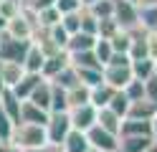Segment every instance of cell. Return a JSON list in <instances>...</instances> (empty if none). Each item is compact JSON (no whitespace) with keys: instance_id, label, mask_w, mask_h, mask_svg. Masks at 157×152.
<instances>
[{"instance_id":"cell-1","label":"cell","mask_w":157,"mask_h":152,"mask_svg":"<svg viewBox=\"0 0 157 152\" xmlns=\"http://www.w3.org/2000/svg\"><path fill=\"white\" fill-rule=\"evenodd\" d=\"M101 79L104 84H109L112 89L122 91L132 81V68H129V56L127 53H114L109 58V64L101 66Z\"/></svg>"},{"instance_id":"cell-2","label":"cell","mask_w":157,"mask_h":152,"mask_svg":"<svg viewBox=\"0 0 157 152\" xmlns=\"http://www.w3.org/2000/svg\"><path fill=\"white\" fill-rule=\"evenodd\" d=\"M8 139H10L15 147H21V150L48 147V142H46V129H43L41 124H28V122H18V124H13L10 137H8Z\"/></svg>"},{"instance_id":"cell-3","label":"cell","mask_w":157,"mask_h":152,"mask_svg":"<svg viewBox=\"0 0 157 152\" xmlns=\"http://www.w3.org/2000/svg\"><path fill=\"white\" fill-rule=\"evenodd\" d=\"M46 142L48 147H61V142L71 132V122H68V111H48L46 122Z\"/></svg>"},{"instance_id":"cell-4","label":"cell","mask_w":157,"mask_h":152,"mask_svg":"<svg viewBox=\"0 0 157 152\" xmlns=\"http://www.w3.org/2000/svg\"><path fill=\"white\" fill-rule=\"evenodd\" d=\"M5 33L10 36V38H18V41H31L33 33H36V13H33V10H28V8H23L15 18L8 20Z\"/></svg>"},{"instance_id":"cell-5","label":"cell","mask_w":157,"mask_h":152,"mask_svg":"<svg viewBox=\"0 0 157 152\" xmlns=\"http://www.w3.org/2000/svg\"><path fill=\"white\" fill-rule=\"evenodd\" d=\"M114 23L119 30H134L140 28V8L132 0H114Z\"/></svg>"},{"instance_id":"cell-6","label":"cell","mask_w":157,"mask_h":152,"mask_svg":"<svg viewBox=\"0 0 157 152\" xmlns=\"http://www.w3.org/2000/svg\"><path fill=\"white\" fill-rule=\"evenodd\" d=\"M86 139L91 145V152H119V134H112L99 124H94L86 132Z\"/></svg>"},{"instance_id":"cell-7","label":"cell","mask_w":157,"mask_h":152,"mask_svg":"<svg viewBox=\"0 0 157 152\" xmlns=\"http://www.w3.org/2000/svg\"><path fill=\"white\" fill-rule=\"evenodd\" d=\"M28 46H31V41L10 38V36L3 30V33H0V61H18V64H23Z\"/></svg>"},{"instance_id":"cell-8","label":"cell","mask_w":157,"mask_h":152,"mask_svg":"<svg viewBox=\"0 0 157 152\" xmlns=\"http://www.w3.org/2000/svg\"><path fill=\"white\" fill-rule=\"evenodd\" d=\"M68 122H71V129L89 132L96 124V107H91V104L71 107V109H68Z\"/></svg>"},{"instance_id":"cell-9","label":"cell","mask_w":157,"mask_h":152,"mask_svg":"<svg viewBox=\"0 0 157 152\" xmlns=\"http://www.w3.org/2000/svg\"><path fill=\"white\" fill-rule=\"evenodd\" d=\"M68 64H71V61H68V53H66V51H58V53H53V56H46L43 68H41V76L51 81L58 71H63Z\"/></svg>"},{"instance_id":"cell-10","label":"cell","mask_w":157,"mask_h":152,"mask_svg":"<svg viewBox=\"0 0 157 152\" xmlns=\"http://www.w3.org/2000/svg\"><path fill=\"white\" fill-rule=\"evenodd\" d=\"M157 114V104L147 99H140V101H132L129 104V111H127L124 119H140V122H152V117Z\"/></svg>"},{"instance_id":"cell-11","label":"cell","mask_w":157,"mask_h":152,"mask_svg":"<svg viewBox=\"0 0 157 152\" xmlns=\"http://www.w3.org/2000/svg\"><path fill=\"white\" fill-rule=\"evenodd\" d=\"M18 122H28V124H41V127H46L48 111L38 109L36 104H31V101H21V117H18ZM18 122H15V124H18Z\"/></svg>"},{"instance_id":"cell-12","label":"cell","mask_w":157,"mask_h":152,"mask_svg":"<svg viewBox=\"0 0 157 152\" xmlns=\"http://www.w3.org/2000/svg\"><path fill=\"white\" fill-rule=\"evenodd\" d=\"M61 150L63 152H91V145H89V139H86V132L71 129L66 134V139L61 142Z\"/></svg>"},{"instance_id":"cell-13","label":"cell","mask_w":157,"mask_h":152,"mask_svg":"<svg viewBox=\"0 0 157 152\" xmlns=\"http://www.w3.org/2000/svg\"><path fill=\"white\" fill-rule=\"evenodd\" d=\"M0 74H3L5 89H13L18 81L23 79L25 68H23V64H18V61H0Z\"/></svg>"},{"instance_id":"cell-14","label":"cell","mask_w":157,"mask_h":152,"mask_svg":"<svg viewBox=\"0 0 157 152\" xmlns=\"http://www.w3.org/2000/svg\"><path fill=\"white\" fill-rule=\"evenodd\" d=\"M41 81H43V76H41V74H28V71H25V74H23V79L18 81V84H15L10 91H13V94L21 99V101H25L28 96L33 94V89L41 84Z\"/></svg>"},{"instance_id":"cell-15","label":"cell","mask_w":157,"mask_h":152,"mask_svg":"<svg viewBox=\"0 0 157 152\" xmlns=\"http://www.w3.org/2000/svg\"><path fill=\"white\" fill-rule=\"evenodd\" d=\"M25 101L36 104L38 109H43V111H51V81H48V79H43L41 84L33 89V94L28 96Z\"/></svg>"},{"instance_id":"cell-16","label":"cell","mask_w":157,"mask_h":152,"mask_svg":"<svg viewBox=\"0 0 157 152\" xmlns=\"http://www.w3.org/2000/svg\"><path fill=\"white\" fill-rule=\"evenodd\" d=\"M94 43H96V36H89V33H74V36H68V41H66V53H81V51H91L94 48Z\"/></svg>"},{"instance_id":"cell-17","label":"cell","mask_w":157,"mask_h":152,"mask_svg":"<svg viewBox=\"0 0 157 152\" xmlns=\"http://www.w3.org/2000/svg\"><path fill=\"white\" fill-rule=\"evenodd\" d=\"M152 145V137L142 134H119V152H144Z\"/></svg>"},{"instance_id":"cell-18","label":"cell","mask_w":157,"mask_h":152,"mask_svg":"<svg viewBox=\"0 0 157 152\" xmlns=\"http://www.w3.org/2000/svg\"><path fill=\"white\" fill-rule=\"evenodd\" d=\"M122 117H117L112 109H106V107H101V109H96V124H99L101 129H106V132H112V134H119V129H122Z\"/></svg>"},{"instance_id":"cell-19","label":"cell","mask_w":157,"mask_h":152,"mask_svg":"<svg viewBox=\"0 0 157 152\" xmlns=\"http://www.w3.org/2000/svg\"><path fill=\"white\" fill-rule=\"evenodd\" d=\"M43 61H46V56L41 53V48H38L36 43H31L28 51H25V58H23V68L28 71V74H41Z\"/></svg>"},{"instance_id":"cell-20","label":"cell","mask_w":157,"mask_h":152,"mask_svg":"<svg viewBox=\"0 0 157 152\" xmlns=\"http://www.w3.org/2000/svg\"><path fill=\"white\" fill-rule=\"evenodd\" d=\"M0 104H3V109H5V114H8V119L13 122H18V117H21V99H18L10 89H5V91H0Z\"/></svg>"},{"instance_id":"cell-21","label":"cell","mask_w":157,"mask_h":152,"mask_svg":"<svg viewBox=\"0 0 157 152\" xmlns=\"http://www.w3.org/2000/svg\"><path fill=\"white\" fill-rule=\"evenodd\" d=\"M114 91H117V89H112L109 84H104V81H101L99 86H94V89L89 91V104L96 107V109L106 107V104H109V99L114 96Z\"/></svg>"},{"instance_id":"cell-22","label":"cell","mask_w":157,"mask_h":152,"mask_svg":"<svg viewBox=\"0 0 157 152\" xmlns=\"http://www.w3.org/2000/svg\"><path fill=\"white\" fill-rule=\"evenodd\" d=\"M129 68H132V79H137V81H147L155 76V61H150V58L129 61Z\"/></svg>"},{"instance_id":"cell-23","label":"cell","mask_w":157,"mask_h":152,"mask_svg":"<svg viewBox=\"0 0 157 152\" xmlns=\"http://www.w3.org/2000/svg\"><path fill=\"white\" fill-rule=\"evenodd\" d=\"M61 23V13L51 5V8H43V10H36V28H53Z\"/></svg>"},{"instance_id":"cell-24","label":"cell","mask_w":157,"mask_h":152,"mask_svg":"<svg viewBox=\"0 0 157 152\" xmlns=\"http://www.w3.org/2000/svg\"><path fill=\"white\" fill-rule=\"evenodd\" d=\"M68 61H71L74 68H101V64L96 61L94 51H81V53H68Z\"/></svg>"},{"instance_id":"cell-25","label":"cell","mask_w":157,"mask_h":152,"mask_svg":"<svg viewBox=\"0 0 157 152\" xmlns=\"http://www.w3.org/2000/svg\"><path fill=\"white\" fill-rule=\"evenodd\" d=\"M89 86L84 84H76L71 89H66V101H68V109L71 107H81V104H89Z\"/></svg>"},{"instance_id":"cell-26","label":"cell","mask_w":157,"mask_h":152,"mask_svg":"<svg viewBox=\"0 0 157 152\" xmlns=\"http://www.w3.org/2000/svg\"><path fill=\"white\" fill-rule=\"evenodd\" d=\"M96 20H104V18H112L114 15V0H94V3L84 5Z\"/></svg>"},{"instance_id":"cell-27","label":"cell","mask_w":157,"mask_h":152,"mask_svg":"<svg viewBox=\"0 0 157 152\" xmlns=\"http://www.w3.org/2000/svg\"><path fill=\"white\" fill-rule=\"evenodd\" d=\"M53 81V84L56 86H61V89H71V86H76L78 84V76H76V68L71 66V64H68L63 71H58V74L51 79Z\"/></svg>"},{"instance_id":"cell-28","label":"cell","mask_w":157,"mask_h":152,"mask_svg":"<svg viewBox=\"0 0 157 152\" xmlns=\"http://www.w3.org/2000/svg\"><path fill=\"white\" fill-rule=\"evenodd\" d=\"M76 76H78V84H84V86H99L101 84V68H76Z\"/></svg>"},{"instance_id":"cell-29","label":"cell","mask_w":157,"mask_h":152,"mask_svg":"<svg viewBox=\"0 0 157 152\" xmlns=\"http://www.w3.org/2000/svg\"><path fill=\"white\" fill-rule=\"evenodd\" d=\"M129 104H132V101L124 96V91H114V96L109 99L106 109H112L117 117H122V119H124V117H127V111H129Z\"/></svg>"},{"instance_id":"cell-30","label":"cell","mask_w":157,"mask_h":152,"mask_svg":"<svg viewBox=\"0 0 157 152\" xmlns=\"http://www.w3.org/2000/svg\"><path fill=\"white\" fill-rule=\"evenodd\" d=\"M140 28L147 33L157 30V8H140Z\"/></svg>"},{"instance_id":"cell-31","label":"cell","mask_w":157,"mask_h":152,"mask_svg":"<svg viewBox=\"0 0 157 152\" xmlns=\"http://www.w3.org/2000/svg\"><path fill=\"white\" fill-rule=\"evenodd\" d=\"M109 46L114 53H129V46H132V36L127 33V30H119V33H114L109 38Z\"/></svg>"},{"instance_id":"cell-32","label":"cell","mask_w":157,"mask_h":152,"mask_svg":"<svg viewBox=\"0 0 157 152\" xmlns=\"http://www.w3.org/2000/svg\"><path fill=\"white\" fill-rule=\"evenodd\" d=\"M51 111H68V101H66V89L56 86L51 81Z\"/></svg>"},{"instance_id":"cell-33","label":"cell","mask_w":157,"mask_h":152,"mask_svg":"<svg viewBox=\"0 0 157 152\" xmlns=\"http://www.w3.org/2000/svg\"><path fill=\"white\" fill-rule=\"evenodd\" d=\"M94 56H96V61H99L101 66H106L109 64V58L114 56V51H112V46H109V41H104V38H96V43H94Z\"/></svg>"},{"instance_id":"cell-34","label":"cell","mask_w":157,"mask_h":152,"mask_svg":"<svg viewBox=\"0 0 157 152\" xmlns=\"http://www.w3.org/2000/svg\"><path fill=\"white\" fill-rule=\"evenodd\" d=\"M61 28L66 30L68 36H74L81 30V10L78 13H68V15H61Z\"/></svg>"},{"instance_id":"cell-35","label":"cell","mask_w":157,"mask_h":152,"mask_svg":"<svg viewBox=\"0 0 157 152\" xmlns=\"http://www.w3.org/2000/svg\"><path fill=\"white\" fill-rule=\"evenodd\" d=\"M122 91H124V96L129 99V101H140V99H144V81L132 79V81H129V84H127Z\"/></svg>"},{"instance_id":"cell-36","label":"cell","mask_w":157,"mask_h":152,"mask_svg":"<svg viewBox=\"0 0 157 152\" xmlns=\"http://www.w3.org/2000/svg\"><path fill=\"white\" fill-rule=\"evenodd\" d=\"M114 33H119V25L114 23V18H104V20H99V28H96V38L109 41Z\"/></svg>"},{"instance_id":"cell-37","label":"cell","mask_w":157,"mask_h":152,"mask_svg":"<svg viewBox=\"0 0 157 152\" xmlns=\"http://www.w3.org/2000/svg\"><path fill=\"white\" fill-rule=\"evenodd\" d=\"M21 10H23V3H21V0H3V3H0V15H3L5 20L15 18Z\"/></svg>"},{"instance_id":"cell-38","label":"cell","mask_w":157,"mask_h":152,"mask_svg":"<svg viewBox=\"0 0 157 152\" xmlns=\"http://www.w3.org/2000/svg\"><path fill=\"white\" fill-rule=\"evenodd\" d=\"M96 28H99V20H96L86 8H81V33L96 36Z\"/></svg>"},{"instance_id":"cell-39","label":"cell","mask_w":157,"mask_h":152,"mask_svg":"<svg viewBox=\"0 0 157 152\" xmlns=\"http://www.w3.org/2000/svg\"><path fill=\"white\" fill-rule=\"evenodd\" d=\"M53 8H56L61 15H68V13H78V10L84 8V3H81V0H56Z\"/></svg>"},{"instance_id":"cell-40","label":"cell","mask_w":157,"mask_h":152,"mask_svg":"<svg viewBox=\"0 0 157 152\" xmlns=\"http://www.w3.org/2000/svg\"><path fill=\"white\" fill-rule=\"evenodd\" d=\"M48 36H51V41L58 46V48H66V41H68V33L61 28V23L53 25V28H48Z\"/></svg>"},{"instance_id":"cell-41","label":"cell","mask_w":157,"mask_h":152,"mask_svg":"<svg viewBox=\"0 0 157 152\" xmlns=\"http://www.w3.org/2000/svg\"><path fill=\"white\" fill-rule=\"evenodd\" d=\"M10 129H13V122L8 119L3 104H0V139H8V137H10Z\"/></svg>"},{"instance_id":"cell-42","label":"cell","mask_w":157,"mask_h":152,"mask_svg":"<svg viewBox=\"0 0 157 152\" xmlns=\"http://www.w3.org/2000/svg\"><path fill=\"white\" fill-rule=\"evenodd\" d=\"M144 99L152 101V104H157V76L144 81Z\"/></svg>"},{"instance_id":"cell-43","label":"cell","mask_w":157,"mask_h":152,"mask_svg":"<svg viewBox=\"0 0 157 152\" xmlns=\"http://www.w3.org/2000/svg\"><path fill=\"white\" fill-rule=\"evenodd\" d=\"M21 3H23V8H28V10H33V13H36V10L51 8V5L56 3V0H21Z\"/></svg>"},{"instance_id":"cell-44","label":"cell","mask_w":157,"mask_h":152,"mask_svg":"<svg viewBox=\"0 0 157 152\" xmlns=\"http://www.w3.org/2000/svg\"><path fill=\"white\" fill-rule=\"evenodd\" d=\"M147 58L157 61V30L155 33H147Z\"/></svg>"},{"instance_id":"cell-45","label":"cell","mask_w":157,"mask_h":152,"mask_svg":"<svg viewBox=\"0 0 157 152\" xmlns=\"http://www.w3.org/2000/svg\"><path fill=\"white\" fill-rule=\"evenodd\" d=\"M0 152H21V147H15L10 139H0Z\"/></svg>"},{"instance_id":"cell-46","label":"cell","mask_w":157,"mask_h":152,"mask_svg":"<svg viewBox=\"0 0 157 152\" xmlns=\"http://www.w3.org/2000/svg\"><path fill=\"white\" fill-rule=\"evenodd\" d=\"M137 8H157V0H134Z\"/></svg>"},{"instance_id":"cell-47","label":"cell","mask_w":157,"mask_h":152,"mask_svg":"<svg viewBox=\"0 0 157 152\" xmlns=\"http://www.w3.org/2000/svg\"><path fill=\"white\" fill-rule=\"evenodd\" d=\"M150 124H152V142H157V114L152 117V122H150Z\"/></svg>"},{"instance_id":"cell-48","label":"cell","mask_w":157,"mask_h":152,"mask_svg":"<svg viewBox=\"0 0 157 152\" xmlns=\"http://www.w3.org/2000/svg\"><path fill=\"white\" fill-rule=\"evenodd\" d=\"M21 152H48V147H36V150H21Z\"/></svg>"},{"instance_id":"cell-49","label":"cell","mask_w":157,"mask_h":152,"mask_svg":"<svg viewBox=\"0 0 157 152\" xmlns=\"http://www.w3.org/2000/svg\"><path fill=\"white\" fill-rule=\"evenodd\" d=\"M5 25H8V20H5L3 15H0V33H3V30H5Z\"/></svg>"},{"instance_id":"cell-50","label":"cell","mask_w":157,"mask_h":152,"mask_svg":"<svg viewBox=\"0 0 157 152\" xmlns=\"http://www.w3.org/2000/svg\"><path fill=\"white\" fill-rule=\"evenodd\" d=\"M144 152H157V142H152V145H150V147H147Z\"/></svg>"},{"instance_id":"cell-51","label":"cell","mask_w":157,"mask_h":152,"mask_svg":"<svg viewBox=\"0 0 157 152\" xmlns=\"http://www.w3.org/2000/svg\"><path fill=\"white\" fill-rule=\"evenodd\" d=\"M48 152H63L61 147H48Z\"/></svg>"},{"instance_id":"cell-52","label":"cell","mask_w":157,"mask_h":152,"mask_svg":"<svg viewBox=\"0 0 157 152\" xmlns=\"http://www.w3.org/2000/svg\"><path fill=\"white\" fill-rule=\"evenodd\" d=\"M0 91H5V84H3V74H0Z\"/></svg>"},{"instance_id":"cell-53","label":"cell","mask_w":157,"mask_h":152,"mask_svg":"<svg viewBox=\"0 0 157 152\" xmlns=\"http://www.w3.org/2000/svg\"><path fill=\"white\" fill-rule=\"evenodd\" d=\"M81 3H84V5H89V3H94V0H81Z\"/></svg>"},{"instance_id":"cell-54","label":"cell","mask_w":157,"mask_h":152,"mask_svg":"<svg viewBox=\"0 0 157 152\" xmlns=\"http://www.w3.org/2000/svg\"><path fill=\"white\" fill-rule=\"evenodd\" d=\"M155 76H157V61H155Z\"/></svg>"},{"instance_id":"cell-55","label":"cell","mask_w":157,"mask_h":152,"mask_svg":"<svg viewBox=\"0 0 157 152\" xmlns=\"http://www.w3.org/2000/svg\"><path fill=\"white\" fill-rule=\"evenodd\" d=\"M0 3H3V0H0Z\"/></svg>"},{"instance_id":"cell-56","label":"cell","mask_w":157,"mask_h":152,"mask_svg":"<svg viewBox=\"0 0 157 152\" xmlns=\"http://www.w3.org/2000/svg\"><path fill=\"white\" fill-rule=\"evenodd\" d=\"M132 3H134V0H132Z\"/></svg>"}]
</instances>
